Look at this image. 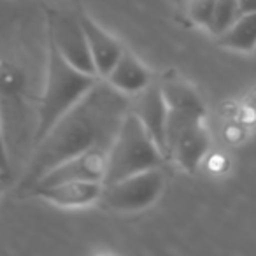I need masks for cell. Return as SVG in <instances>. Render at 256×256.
<instances>
[{"mask_svg": "<svg viewBox=\"0 0 256 256\" xmlns=\"http://www.w3.org/2000/svg\"><path fill=\"white\" fill-rule=\"evenodd\" d=\"M132 110L167 156V121L170 109L162 92V86L151 82L142 92L137 93V98L132 100Z\"/></svg>", "mask_w": 256, "mask_h": 256, "instance_id": "9", "label": "cell"}, {"mask_svg": "<svg viewBox=\"0 0 256 256\" xmlns=\"http://www.w3.org/2000/svg\"><path fill=\"white\" fill-rule=\"evenodd\" d=\"M112 88L124 93L128 96H134L140 93L148 84H151V74L148 67L130 51L124 50L120 60L116 62L107 78H104Z\"/></svg>", "mask_w": 256, "mask_h": 256, "instance_id": "12", "label": "cell"}, {"mask_svg": "<svg viewBox=\"0 0 256 256\" xmlns=\"http://www.w3.org/2000/svg\"><path fill=\"white\" fill-rule=\"evenodd\" d=\"M214 6H216V0H190L188 14L196 25H202L207 28L210 18H212Z\"/></svg>", "mask_w": 256, "mask_h": 256, "instance_id": "16", "label": "cell"}, {"mask_svg": "<svg viewBox=\"0 0 256 256\" xmlns=\"http://www.w3.org/2000/svg\"><path fill=\"white\" fill-rule=\"evenodd\" d=\"M0 193H2V184H0Z\"/></svg>", "mask_w": 256, "mask_h": 256, "instance_id": "19", "label": "cell"}, {"mask_svg": "<svg viewBox=\"0 0 256 256\" xmlns=\"http://www.w3.org/2000/svg\"><path fill=\"white\" fill-rule=\"evenodd\" d=\"M160 86H162V92H164L165 100L168 104V109L192 110V112L204 114L202 100H200V96L190 86L182 84L179 81H167Z\"/></svg>", "mask_w": 256, "mask_h": 256, "instance_id": "14", "label": "cell"}, {"mask_svg": "<svg viewBox=\"0 0 256 256\" xmlns=\"http://www.w3.org/2000/svg\"><path fill=\"white\" fill-rule=\"evenodd\" d=\"M130 109L132 96L118 92L100 78L30 151L20 179V193L25 195L48 170L64 160L92 150L109 151Z\"/></svg>", "mask_w": 256, "mask_h": 256, "instance_id": "1", "label": "cell"}, {"mask_svg": "<svg viewBox=\"0 0 256 256\" xmlns=\"http://www.w3.org/2000/svg\"><path fill=\"white\" fill-rule=\"evenodd\" d=\"M81 25L84 28L86 40H88L92 60L95 64L98 78H107L110 68L116 65L120 56L123 54V46L114 36L102 28L96 22H93L90 16L81 14Z\"/></svg>", "mask_w": 256, "mask_h": 256, "instance_id": "11", "label": "cell"}, {"mask_svg": "<svg viewBox=\"0 0 256 256\" xmlns=\"http://www.w3.org/2000/svg\"><path fill=\"white\" fill-rule=\"evenodd\" d=\"M104 182L102 181H67L51 186H36L25 196L40 198L58 207H88L102 198Z\"/></svg>", "mask_w": 256, "mask_h": 256, "instance_id": "10", "label": "cell"}, {"mask_svg": "<svg viewBox=\"0 0 256 256\" xmlns=\"http://www.w3.org/2000/svg\"><path fill=\"white\" fill-rule=\"evenodd\" d=\"M48 42L76 68L86 74H96L92 60L84 28L81 25V14L67 9H51L46 14Z\"/></svg>", "mask_w": 256, "mask_h": 256, "instance_id": "6", "label": "cell"}, {"mask_svg": "<svg viewBox=\"0 0 256 256\" xmlns=\"http://www.w3.org/2000/svg\"><path fill=\"white\" fill-rule=\"evenodd\" d=\"M0 40L6 46L0 48V124L9 153L11 146H25V132L34 142L46 70L39 74V54L32 48L25 51V40L20 36L14 48L11 37Z\"/></svg>", "mask_w": 256, "mask_h": 256, "instance_id": "2", "label": "cell"}, {"mask_svg": "<svg viewBox=\"0 0 256 256\" xmlns=\"http://www.w3.org/2000/svg\"><path fill=\"white\" fill-rule=\"evenodd\" d=\"M218 42L228 50L249 53L256 48V11L240 14L221 36Z\"/></svg>", "mask_w": 256, "mask_h": 256, "instance_id": "13", "label": "cell"}, {"mask_svg": "<svg viewBox=\"0 0 256 256\" xmlns=\"http://www.w3.org/2000/svg\"><path fill=\"white\" fill-rule=\"evenodd\" d=\"M107 168V150H92L64 160L48 170L36 186H51L67 181H102ZM30 188V190H32ZM28 190V192H30Z\"/></svg>", "mask_w": 256, "mask_h": 256, "instance_id": "8", "label": "cell"}, {"mask_svg": "<svg viewBox=\"0 0 256 256\" xmlns=\"http://www.w3.org/2000/svg\"><path fill=\"white\" fill-rule=\"evenodd\" d=\"M210 137L204 124L202 112L168 110L167 121V156L186 172H195L209 151Z\"/></svg>", "mask_w": 256, "mask_h": 256, "instance_id": "5", "label": "cell"}, {"mask_svg": "<svg viewBox=\"0 0 256 256\" xmlns=\"http://www.w3.org/2000/svg\"><path fill=\"white\" fill-rule=\"evenodd\" d=\"M240 16V8H238V0H216L214 12L210 23L207 26L212 36H221L235 20Z\"/></svg>", "mask_w": 256, "mask_h": 256, "instance_id": "15", "label": "cell"}, {"mask_svg": "<svg viewBox=\"0 0 256 256\" xmlns=\"http://www.w3.org/2000/svg\"><path fill=\"white\" fill-rule=\"evenodd\" d=\"M238 8H240V14L252 12L256 11V0H238Z\"/></svg>", "mask_w": 256, "mask_h": 256, "instance_id": "18", "label": "cell"}, {"mask_svg": "<svg viewBox=\"0 0 256 256\" xmlns=\"http://www.w3.org/2000/svg\"><path fill=\"white\" fill-rule=\"evenodd\" d=\"M11 172V160H9L8 146L4 140V132H2V124H0V174L8 176Z\"/></svg>", "mask_w": 256, "mask_h": 256, "instance_id": "17", "label": "cell"}, {"mask_svg": "<svg viewBox=\"0 0 256 256\" xmlns=\"http://www.w3.org/2000/svg\"><path fill=\"white\" fill-rule=\"evenodd\" d=\"M165 153L139 121L132 109L124 116L109 151L104 184H110L123 178L162 167Z\"/></svg>", "mask_w": 256, "mask_h": 256, "instance_id": "4", "label": "cell"}, {"mask_svg": "<svg viewBox=\"0 0 256 256\" xmlns=\"http://www.w3.org/2000/svg\"><path fill=\"white\" fill-rule=\"evenodd\" d=\"M98 79V76L86 74L70 65L48 42L46 74H44L42 92H40L39 109H37L34 146L58 123L60 118H64L95 86Z\"/></svg>", "mask_w": 256, "mask_h": 256, "instance_id": "3", "label": "cell"}, {"mask_svg": "<svg viewBox=\"0 0 256 256\" xmlns=\"http://www.w3.org/2000/svg\"><path fill=\"white\" fill-rule=\"evenodd\" d=\"M165 186V176L160 167L123 178L110 184H104V206L116 212H137L158 200Z\"/></svg>", "mask_w": 256, "mask_h": 256, "instance_id": "7", "label": "cell"}]
</instances>
